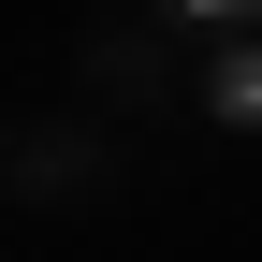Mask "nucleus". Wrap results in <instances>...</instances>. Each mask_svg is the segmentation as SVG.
<instances>
[{
	"mask_svg": "<svg viewBox=\"0 0 262 262\" xmlns=\"http://www.w3.org/2000/svg\"><path fill=\"white\" fill-rule=\"evenodd\" d=\"M204 117L219 131H262V29H233V44L204 58Z\"/></svg>",
	"mask_w": 262,
	"mask_h": 262,
	"instance_id": "f257e3e1",
	"label": "nucleus"
},
{
	"mask_svg": "<svg viewBox=\"0 0 262 262\" xmlns=\"http://www.w3.org/2000/svg\"><path fill=\"white\" fill-rule=\"evenodd\" d=\"M160 15H175V29H248L262 0H160Z\"/></svg>",
	"mask_w": 262,
	"mask_h": 262,
	"instance_id": "f03ea898",
	"label": "nucleus"
}]
</instances>
